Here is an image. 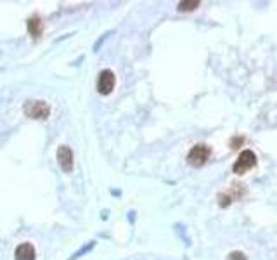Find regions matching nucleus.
<instances>
[{"mask_svg":"<svg viewBox=\"0 0 277 260\" xmlns=\"http://www.w3.org/2000/svg\"><path fill=\"white\" fill-rule=\"evenodd\" d=\"M24 115L35 120H45L50 115V106L43 101H26L23 108Z\"/></svg>","mask_w":277,"mask_h":260,"instance_id":"f257e3e1","label":"nucleus"},{"mask_svg":"<svg viewBox=\"0 0 277 260\" xmlns=\"http://www.w3.org/2000/svg\"><path fill=\"white\" fill-rule=\"evenodd\" d=\"M255 165H257V156H255V153L250 151V149H244L241 155H239V158L236 160L234 167H232V172L238 175H243V174H246V172H250Z\"/></svg>","mask_w":277,"mask_h":260,"instance_id":"f03ea898","label":"nucleus"},{"mask_svg":"<svg viewBox=\"0 0 277 260\" xmlns=\"http://www.w3.org/2000/svg\"><path fill=\"white\" fill-rule=\"evenodd\" d=\"M211 149L205 144H196L194 148L189 151L187 155V162L192 165V167H203L206 163V160L210 158Z\"/></svg>","mask_w":277,"mask_h":260,"instance_id":"7ed1b4c3","label":"nucleus"},{"mask_svg":"<svg viewBox=\"0 0 277 260\" xmlns=\"http://www.w3.org/2000/svg\"><path fill=\"white\" fill-rule=\"evenodd\" d=\"M115 83H116L115 73H113L111 69H103V71L99 73V78H97V90H99L103 96H108V94H111V90L115 89Z\"/></svg>","mask_w":277,"mask_h":260,"instance_id":"20e7f679","label":"nucleus"},{"mask_svg":"<svg viewBox=\"0 0 277 260\" xmlns=\"http://www.w3.org/2000/svg\"><path fill=\"white\" fill-rule=\"evenodd\" d=\"M57 163H59V167L63 168V172H73V151L68 148V146H61L59 149H57Z\"/></svg>","mask_w":277,"mask_h":260,"instance_id":"39448f33","label":"nucleus"},{"mask_svg":"<svg viewBox=\"0 0 277 260\" xmlns=\"http://www.w3.org/2000/svg\"><path fill=\"white\" fill-rule=\"evenodd\" d=\"M14 255L16 260H35V248L31 247V243H23L16 248Z\"/></svg>","mask_w":277,"mask_h":260,"instance_id":"423d86ee","label":"nucleus"},{"mask_svg":"<svg viewBox=\"0 0 277 260\" xmlns=\"http://www.w3.org/2000/svg\"><path fill=\"white\" fill-rule=\"evenodd\" d=\"M42 30H43V24L38 16H33L28 19V31H30V35L33 36V38H38V36L42 35Z\"/></svg>","mask_w":277,"mask_h":260,"instance_id":"0eeeda50","label":"nucleus"},{"mask_svg":"<svg viewBox=\"0 0 277 260\" xmlns=\"http://www.w3.org/2000/svg\"><path fill=\"white\" fill-rule=\"evenodd\" d=\"M199 5V2L198 0H191V2H180L178 3V10H192V9H196V7Z\"/></svg>","mask_w":277,"mask_h":260,"instance_id":"6e6552de","label":"nucleus"},{"mask_svg":"<svg viewBox=\"0 0 277 260\" xmlns=\"http://www.w3.org/2000/svg\"><path fill=\"white\" fill-rule=\"evenodd\" d=\"M229 260H246V255L241 254V252H232L229 255Z\"/></svg>","mask_w":277,"mask_h":260,"instance_id":"1a4fd4ad","label":"nucleus"}]
</instances>
